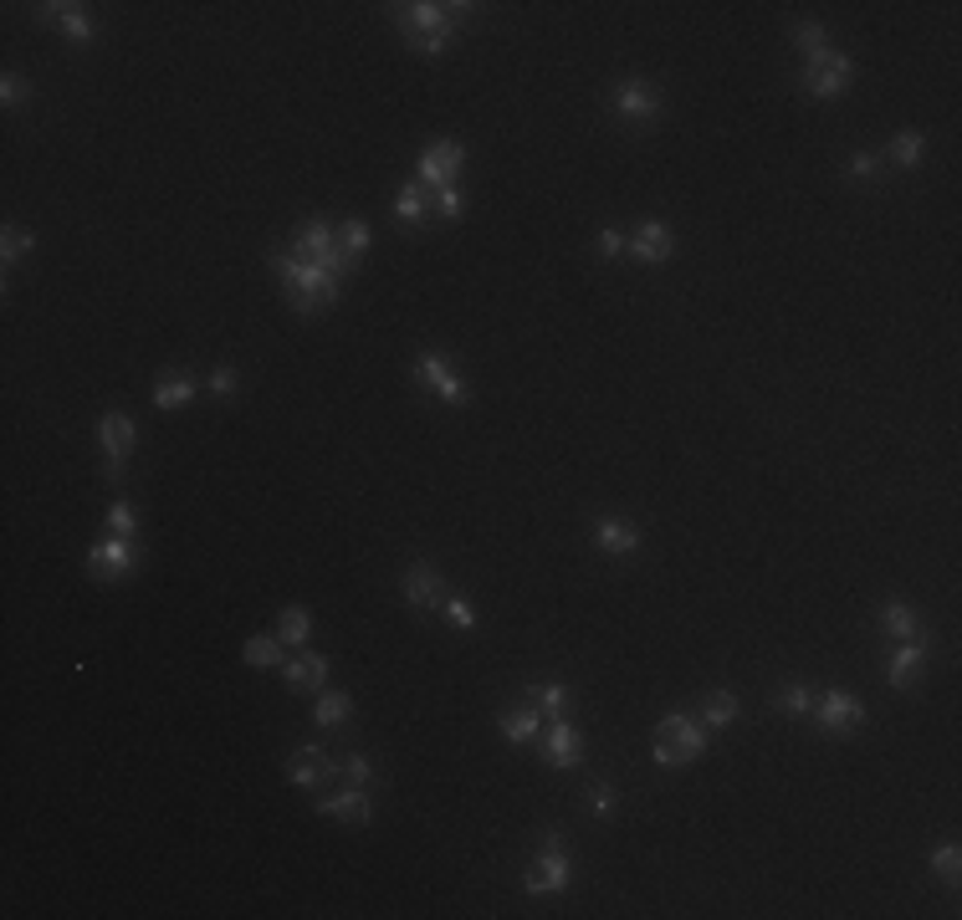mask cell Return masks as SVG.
<instances>
[{
	"label": "cell",
	"instance_id": "1",
	"mask_svg": "<svg viewBox=\"0 0 962 920\" xmlns=\"http://www.w3.org/2000/svg\"><path fill=\"white\" fill-rule=\"evenodd\" d=\"M271 271H277V281L287 287V302H292V313H298V317L328 313L333 302L344 296V281L333 277L328 266L298 261L292 251H271Z\"/></svg>",
	"mask_w": 962,
	"mask_h": 920
},
{
	"label": "cell",
	"instance_id": "2",
	"mask_svg": "<svg viewBox=\"0 0 962 920\" xmlns=\"http://www.w3.org/2000/svg\"><path fill=\"white\" fill-rule=\"evenodd\" d=\"M650 757L661 767H692L707 757V726L686 711H671V717L656 721V736H650Z\"/></svg>",
	"mask_w": 962,
	"mask_h": 920
},
{
	"label": "cell",
	"instance_id": "3",
	"mask_svg": "<svg viewBox=\"0 0 962 920\" xmlns=\"http://www.w3.org/2000/svg\"><path fill=\"white\" fill-rule=\"evenodd\" d=\"M292 256L298 261H313V266H328L338 281H348L353 271H359V261H348L344 251H338V235H333V220L313 216V220H302L298 231H292Z\"/></svg>",
	"mask_w": 962,
	"mask_h": 920
},
{
	"label": "cell",
	"instance_id": "4",
	"mask_svg": "<svg viewBox=\"0 0 962 920\" xmlns=\"http://www.w3.org/2000/svg\"><path fill=\"white\" fill-rule=\"evenodd\" d=\"M573 885V859L564 849V834H543L537 859L522 870V895H564Z\"/></svg>",
	"mask_w": 962,
	"mask_h": 920
},
{
	"label": "cell",
	"instance_id": "5",
	"mask_svg": "<svg viewBox=\"0 0 962 920\" xmlns=\"http://www.w3.org/2000/svg\"><path fill=\"white\" fill-rule=\"evenodd\" d=\"M814 726H820L824 736H855L860 726H866V701L855 696V690H839V686H830V690H814Z\"/></svg>",
	"mask_w": 962,
	"mask_h": 920
},
{
	"label": "cell",
	"instance_id": "6",
	"mask_svg": "<svg viewBox=\"0 0 962 920\" xmlns=\"http://www.w3.org/2000/svg\"><path fill=\"white\" fill-rule=\"evenodd\" d=\"M610 108H615L619 124L646 128V124H656V118H661L665 97H661V88H656L650 78H619L615 88H610Z\"/></svg>",
	"mask_w": 962,
	"mask_h": 920
},
{
	"label": "cell",
	"instance_id": "7",
	"mask_svg": "<svg viewBox=\"0 0 962 920\" xmlns=\"http://www.w3.org/2000/svg\"><path fill=\"white\" fill-rule=\"evenodd\" d=\"M395 11V26L405 36H430V32H445V26H461L472 16L476 5H441V0H410V5H390Z\"/></svg>",
	"mask_w": 962,
	"mask_h": 920
},
{
	"label": "cell",
	"instance_id": "8",
	"mask_svg": "<svg viewBox=\"0 0 962 920\" xmlns=\"http://www.w3.org/2000/svg\"><path fill=\"white\" fill-rule=\"evenodd\" d=\"M134 568H139V547H134V537H97L93 547H88V578L93 583H124V578H134Z\"/></svg>",
	"mask_w": 962,
	"mask_h": 920
},
{
	"label": "cell",
	"instance_id": "9",
	"mask_svg": "<svg viewBox=\"0 0 962 920\" xmlns=\"http://www.w3.org/2000/svg\"><path fill=\"white\" fill-rule=\"evenodd\" d=\"M855 82V62L845 57V51H824V57H814V62H804V78H799V88H804L814 103H835L845 88Z\"/></svg>",
	"mask_w": 962,
	"mask_h": 920
},
{
	"label": "cell",
	"instance_id": "10",
	"mask_svg": "<svg viewBox=\"0 0 962 920\" xmlns=\"http://www.w3.org/2000/svg\"><path fill=\"white\" fill-rule=\"evenodd\" d=\"M415 384H420V389L426 394H436V399H441V405H466V399H472V389H466V379L456 374V363L445 359V353H420V359H415Z\"/></svg>",
	"mask_w": 962,
	"mask_h": 920
},
{
	"label": "cell",
	"instance_id": "11",
	"mask_svg": "<svg viewBox=\"0 0 962 920\" xmlns=\"http://www.w3.org/2000/svg\"><path fill=\"white\" fill-rule=\"evenodd\" d=\"M134 420H128L124 409H108L103 420H97V445H103V476L118 481L124 476V461L134 455Z\"/></svg>",
	"mask_w": 962,
	"mask_h": 920
},
{
	"label": "cell",
	"instance_id": "12",
	"mask_svg": "<svg viewBox=\"0 0 962 920\" xmlns=\"http://www.w3.org/2000/svg\"><path fill=\"white\" fill-rule=\"evenodd\" d=\"M461 170H466V149H461L456 139H436L420 154V164H415V179L426 189H445V185H456Z\"/></svg>",
	"mask_w": 962,
	"mask_h": 920
},
{
	"label": "cell",
	"instance_id": "13",
	"mask_svg": "<svg viewBox=\"0 0 962 920\" xmlns=\"http://www.w3.org/2000/svg\"><path fill=\"white\" fill-rule=\"evenodd\" d=\"M313 808L323 813V818H338V824H348V828H363L369 818H374V797H369V788H359V782H344V788H333V793H317Z\"/></svg>",
	"mask_w": 962,
	"mask_h": 920
},
{
	"label": "cell",
	"instance_id": "14",
	"mask_svg": "<svg viewBox=\"0 0 962 920\" xmlns=\"http://www.w3.org/2000/svg\"><path fill=\"white\" fill-rule=\"evenodd\" d=\"M625 256H635L640 266H665L676 256V231L665 220H646V225H635L625 235Z\"/></svg>",
	"mask_w": 962,
	"mask_h": 920
},
{
	"label": "cell",
	"instance_id": "15",
	"mask_svg": "<svg viewBox=\"0 0 962 920\" xmlns=\"http://www.w3.org/2000/svg\"><path fill=\"white\" fill-rule=\"evenodd\" d=\"M543 762L558 767V772H573V767H584V736L568 717H553L548 732H543Z\"/></svg>",
	"mask_w": 962,
	"mask_h": 920
},
{
	"label": "cell",
	"instance_id": "16",
	"mask_svg": "<svg viewBox=\"0 0 962 920\" xmlns=\"http://www.w3.org/2000/svg\"><path fill=\"white\" fill-rule=\"evenodd\" d=\"M32 16L47 21V26H57V32H62L67 42H78V47H88V42L97 36V26H93V16H88L82 0H72V5H67V0H47V5H36Z\"/></svg>",
	"mask_w": 962,
	"mask_h": 920
},
{
	"label": "cell",
	"instance_id": "17",
	"mask_svg": "<svg viewBox=\"0 0 962 920\" xmlns=\"http://www.w3.org/2000/svg\"><path fill=\"white\" fill-rule=\"evenodd\" d=\"M282 772H287V782H292V788H317V782L338 778V762H333V757L317 747V742H302V747L287 757Z\"/></svg>",
	"mask_w": 962,
	"mask_h": 920
},
{
	"label": "cell",
	"instance_id": "18",
	"mask_svg": "<svg viewBox=\"0 0 962 920\" xmlns=\"http://www.w3.org/2000/svg\"><path fill=\"white\" fill-rule=\"evenodd\" d=\"M405 598H410V608H420V614H430V608H445V578L436 562H410L405 568Z\"/></svg>",
	"mask_w": 962,
	"mask_h": 920
},
{
	"label": "cell",
	"instance_id": "19",
	"mask_svg": "<svg viewBox=\"0 0 962 920\" xmlns=\"http://www.w3.org/2000/svg\"><path fill=\"white\" fill-rule=\"evenodd\" d=\"M927 655H931V640H927V634H916V640H901V650L891 655V665H885V686H891V690H912L916 675H922V665H927Z\"/></svg>",
	"mask_w": 962,
	"mask_h": 920
},
{
	"label": "cell",
	"instance_id": "20",
	"mask_svg": "<svg viewBox=\"0 0 962 920\" xmlns=\"http://www.w3.org/2000/svg\"><path fill=\"white\" fill-rule=\"evenodd\" d=\"M640 543H646V532L635 527V522H619V516H600L594 522V547H600L604 558H630V552H640Z\"/></svg>",
	"mask_w": 962,
	"mask_h": 920
},
{
	"label": "cell",
	"instance_id": "21",
	"mask_svg": "<svg viewBox=\"0 0 962 920\" xmlns=\"http://www.w3.org/2000/svg\"><path fill=\"white\" fill-rule=\"evenodd\" d=\"M328 671H333L328 655H317V650H302L298 660H287V665H282V680H287L292 690H302V696H317V690L328 686Z\"/></svg>",
	"mask_w": 962,
	"mask_h": 920
},
{
	"label": "cell",
	"instance_id": "22",
	"mask_svg": "<svg viewBox=\"0 0 962 920\" xmlns=\"http://www.w3.org/2000/svg\"><path fill=\"white\" fill-rule=\"evenodd\" d=\"M195 389H206V379L185 374V369H170L164 379H154V394H149V399H154V409L170 415V409H185L189 399H195Z\"/></svg>",
	"mask_w": 962,
	"mask_h": 920
},
{
	"label": "cell",
	"instance_id": "23",
	"mask_svg": "<svg viewBox=\"0 0 962 920\" xmlns=\"http://www.w3.org/2000/svg\"><path fill=\"white\" fill-rule=\"evenodd\" d=\"M390 210H395L399 225H410V231H420L430 220V189L420 185V179H410V185H399L395 189V200H390Z\"/></svg>",
	"mask_w": 962,
	"mask_h": 920
},
{
	"label": "cell",
	"instance_id": "24",
	"mask_svg": "<svg viewBox=\"0 0 962 920\" xmlns=\"http://www.w3.org/2000/svg\"><path fill=\"white\" fill-rule=\"evenodd\" d=\"M497 726H502V736L512 742V747H528V742H537L543 736V717H537V706H507L502 717H497Z\"/></svg>",
	"mask_w": 962,
	"mask_h": 920
},
{
	"label": "cell",
	"instance_id": "25",
	"mask_svg": "<svg viewBox=\"0 0 962 920\" xmlns=\"http://www.w3.org/2000/svg\"><path fill=\"white\" fill-rule=\"evenodd\" d=\"M738 717H742V701L732 690H711V696H702V706H696V721H702L707 732H727Z\"/></svg>",
	"mask_w": 962,
	"mask_h": 920
},
{
	"label": "cell",
	"instance_id": "26",
	"mask_svg": "<svg viewBox=\"0 0 962 920\" xmlns=\"http://www.w3.org/2000/svg\"><path fill=\"white\" fill-rule=\"evenodd\" d=\"M348 717H353V696H348V690H317V696H313V726H317V732L344 726Z\"/></svg>",
	"mask_w": 962,
	"mask_h": 920
},
{
	"label": "cell",
	"instance_id": "27",
	"mask_svg": "<svg viewBox=\"0 0 962 920\" xmlns=\"http://www.w3.org/2000/svg\"><path fill=\"white\" fill-rule=\"evenodd\" d=\"M241 660L252 665V671H282L287 665V644L277 634H252V640L241 644Z\"/></svg>",
	"mask_w": 962,
	"mask_h": 920
},
{
	"label": "cell",
	"instance_id": "28",
	"mask_svg": "<svg viewBox=\"0 0 962 920\" xmlns=\"http://www.w3.org/2000/svg\"><path fill=\"white\" fill-rule=\"evenodd\" d=\"M881 629L891 634V640H916L922 634V619H916V608L912 604H901V598H891V604H881Z\"/></svg>",
	"mask_w": 962,
	"mask_h": 920
},
{
	"label": "cell",
	"instance_id": "29",
	"mask_svg": "<svg viewBox=\"0 0 962 920\" xmlns=\"http://www.w3.org/2000/svg\"><path fill=\"white\" fill-rule=\"evenodd\" d=\"M333 235H338V251H344L348 261H363V256H369V241H374V231H369L359 216L338 220V225H333Z\"/></svg>",
	"mask_w": 962,
	"mask_h": 920
},
{
	"label": "cell",
	"instance_id": "30",
	"mask_svg": "<svg viewBox=\"0 0 962 920\" xmlns=\"http://www.w3.org/2000/svg\"><path fill=\"white\" fill-rule=\"evenodd\" d=\"M922 149H927L922 128H901L896 139H891V149H885V164H896V170H916V164H922Z\"/></svg>",
	"mask_w": 962,
	"mask_h": 920
},
{
	"label": "cell",
	"instance_id": "31",
	"mask_svg": "<svg viewBox=\"0 0 962 920\" xmlns=\"http://www.w3.org/2000/svg\"><path fill=\"white\" fill-rule=\"evenodd\" d=\"M308 629H313V614H308V604H287L282 614H277V640L282 644H308Z\"/></svg>",
	"mask_w": 962,
	"mask_h": 920
},
{
	"label": "cell",
	"instance_id": "32",
	"mask_svg": "<svg viewBox=\"0 0 962 920\" xmlns=\"http://www.w3.org/2000/svg\"><path fill=\"white\" fill-rule=\"evenodd\" d=\"M528 701L537 706V717H568V701H573V696H568V686L564 680H543V686H533L528 690Z\"/></svg>",
	"mask_w": 962,
	"mask_h": 920
},
{
	"label": "cell",
	"instance_id": "33",
	"mask_svg": "<svg viewBox=\"0 0 962 920\" xmlns=\"http://www.w3.org/2000/svg\"><path fill=\"white\" fill-rule=\"evenodd\" d=\"M881 170H885L881 149H866V154L845 159V179H850V185H876V179H881Z\"/></svg>",
	"mask_w": 962,
	"mask_h": 920
},
{
	"label": "cell",
	"instance_id": "34",
	"mask_svg": "<svg viewBox=\"0 0 962 920\" xmlns=\"http://www.w3.org/2000/svg\"><path fill=\"white\" fill-rule=\"evenodd\" d=\"M36 251V231H21V225H5L0 231V261L5 266H16L21 256H32Z\"/></svg>",
	"mask_w": 962,
	"mask_h": 920
},
{
	"label": "cell",
	"instance_id": "35",
	"mask_svg": "<svg viewBox=\"0 0 962 920\" xmlns=\"http://www.w3.org/2000/svg\"><path fill=\"white\" fill-rule=\"evenodd\" d=\"M931 874L942 880V885H952L958 889V874H962V849L952 839L942 843V849H931Z\"/></svg>",
	"mask_w": 962,
	"mask_h": 920
},
{
	"label": "cell",
	"instance_id": "36",
	"mask_svg": "<svg viewBox=\"0 0 962 920\" xmlns=\"http://www.w3.org/2000/svg\"><path fill=\"white\" fill-rule=\"evenodd\" d=\"M793 42L804 47V62H814V57H824V51H835L820 21H799V26H793Z\"/></svg>",
	"mask_w": 962,
	"mask_h": 920
},
{
	"label": "cell",
	"instance_id": "37",
	"mask_svg": "<svg viewBox=\"0 0 962 920\" xmlns=\"http://www.w3.org/2000/svg\"><path fill=\"white\" fill-rule=\"evenodd\" d=\"M774 706H778V711H784V717H793V721H799V717H809V711H814V690H809V686H799V680H793V686H784V690H778V701H774Z\"/></svg>",
	"mask_w": 962,
	"mask_h": 920
},
{
	"label": "cell",
	"instance_id": "38",
	"mask_svg": "<svg viewBox=\"0 0 962 920\" xmlns=\"http://www.w3.org/2000/svg\"><path fill=\"white\" fill-rule=\"evenodd\" d=\"M461 210H466V200H461L456 185L430 189V220H461Z\"/></svg>",
	"mask_w": 962,
	"mask_h": 920
},
{
	"label": "cell",
	"instance_id": "39",
	"mask_svg": "<svg viewBox=\"0 0 962 920\" xmlns=\"http://www.w3.org/2000/svg\"><path fill=\"white\" fill-rule=\"evenodd\" d=\"M103 527H108L113 537H139V512H134L128 501H113L108 516H103Z\"/></svg>",
	"mask_w": 962,
	"mask_h": 920
},
{
	"label": "cell",
	"instance_id": "40",
	"mask_svg": "<svg viewBox=\"0 0 962 920\" xmlns=\"http://www.w3.org/2000/svg\"><path fill=\"white\" fill-rule=\"evenodd\" d=\"M451 42H456V26H445V32H430V36H415L410 47L420 51V57H430V62H436V57H445V51H451Z\"/></svg>",
	"mask_w": 962,
	"mask_h": 920
},
{
	"label": "cell",
	"instance_id": "41",
	"mask_svg": "<svg viewBox=\"0 0 962 920\" xmlns=\"http://www.w3.org/2000/svg\"><path fill=\"white\" fill-rule=\"evenodd\" d=\"M206 389L216 394V399H231V394L241 389V374L231 369V363H221V369H210V374H206Z\"/></svg>",
	"mask_w": 962,
	"mask_h": 920
},
{
	"label": "cell",
	"instance_id": "42",
	"mask_svg": "<svg viewBox=\"0 0 962 920\" xmlns=\"http://www.w3.org/2000/svg\"><path fill=\"white\" fill-rule=\"evenodd\" d=\"M26 97H32V82L21 78V72H5V78H0V103H5V108H21Z\"/></svg>",
	"mask_w": 962,
	"mask_h": 920
},
{
	"label": "cell",
	"instance_id": "43",
	"mask_svg": "<svg viewBox=\"0 0 962 920\" xmlns=\"http://www.w3.org/2000/svg\"><path fill=\"white\" fill-rule=\"evenodd\" d=\"M338 778H344V782H359V788H369V782H374V762H369L363 752H353L348 762H338Z\"/></svg>",
	"mask_w": 962,
	"mask_h": 920
},
{
	"label": "cell",
	"instance_id": "44",
	"mask_svg": "<svg viewBox=\"0 0 962 920\" xmlns=\"http://www.w3.org/2000/svg\"><path fill=\"white\" fill-rule=\"evenodd\" d=\"M445 619H451V629H456V634H472V629H476V614H472V604H466V598H445Z\"/></svg>",
	"mask_w": 962,
	"mask_h": 920
},
{
	"label": "cell",
	"instance_id": "45",
	"mask_svg": "<svg viewBox=\"0 0 962 920\" xmlns=\"http://www.w3.org/2000/svg\"><path fill=\"white\" fill-rule=\"evenodd\" d=\"M589 813H594V818H610V813H615V782H594V793H589Z\"/></svg>",
	"mask_w": 962,
	"mask_h": 920
},
{
	"label": "cell",
	"instance_id": "46",
	"mask_svg": "<svg viewBox=\"0 0 962 920\" xmlns=\"http://www.w3.org/2000/svg\"><path fill=\"white\" fill-rule=\"evenodd\" d=\"M594 251H600V261H619V256H625V235H619V231H600V235H594Z\"/></svg>",
	"mask_w": 962,
	"mask_h": 920
}]
</instances>
